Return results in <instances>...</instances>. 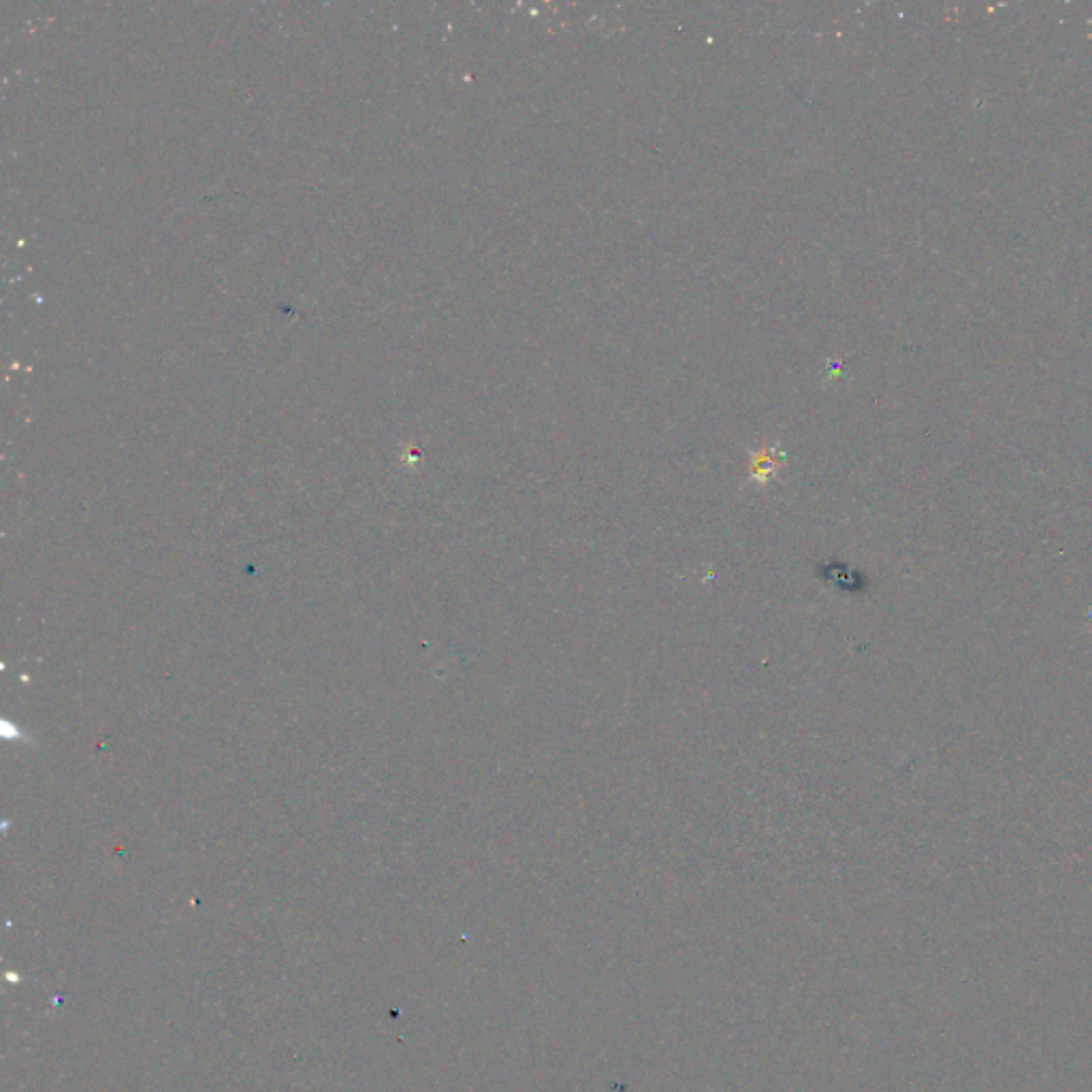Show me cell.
Listing matches in <instances>:
<instances>
[{
	"label": "cell",
	"mask_w": 1092,
	"mask_h": 1092,
	"mask_svg": "<svg viewBox=\"0 0 1092 1092\" xmlns=\"http://www.w3.org/2000/svg\"><path fill=\"white\" fill-rule=\"evenodd\" d=\"M777 450H761L760 455L753 459V478H756L758 483H766L768 476L777 470Z\"/></svg>",
	"instance_id": "1"
}]
</instances>
